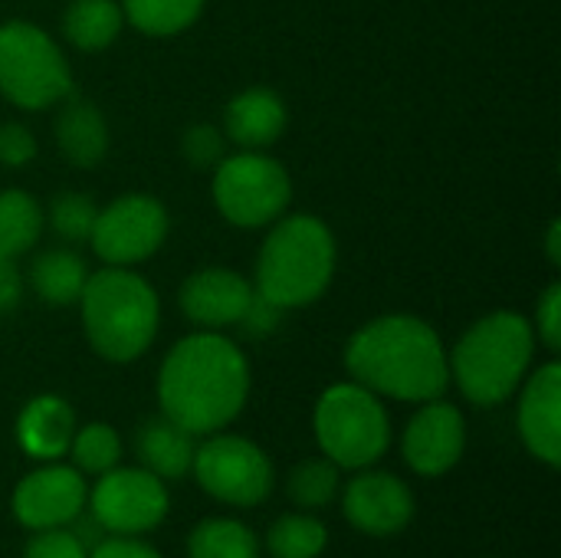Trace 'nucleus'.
<instances>
[{
    "label": "nucleus",
    "instance_id": "f257e3e1",
    "mask_svg": "<svg viewBox=\"0 0 561 558\" xmlns=\"http://www.w3.org/2000/svg\"><path fill=\"white\" fill-rule=\"evenodd\" d=\"M250 395L247 355L220 332L181 339L158 372L161 414L191 434H214L230 424Z\"/></svg>",
    "mask_w": 561,
    "mask_h": 558
},
{
    "label": "nucleus",
    "instance_id": "f03ea898",
    "mask_svg": "<svg viewBox=\"0 0 561 558\" xmlns=\"http://www.w3.org/2000/svg\"><path fill=\"white\" fill-rule=\"evenodd\" d=\"M352 378L398 401H434L450 385V358L440 335L417 316H381L362 326L345 349Z\"/></svg>",
    "mask_w": 561,
    "mask_h": 558
},
{
    "label": "nucleus",
    "instance_id": "7ed1b4c3",
    "mask_svg": "<svg viewBox=\"0 0 561 558\" xmlns=\"http://www.w3.org/2000/svg\"><path fill=\"white\" fill-rule=\"evenodd\" d=\"M270 227L256 257V296L279 312L322 299L339 263L332 230L312 214H289Z\"/></svg>",
    "mask_w": 561,
    "mask_h": 558
},
{
    "label": "nucleus",
    "instance_id": "20e7f679",
    "mask_svg": "<svg viewBox=\"0 0 561 558\" xmlns=\"http://www.w3.org/2000/svg\"><path fill=\"white\" fill-rule=\"evenodd\" d=\"M79 306L89 345L108 362H135L151 349L158 335V293L141 273L128 266H105L89 273Z\"/></svg>",
    "mask_w": 561,
    "mask_h": 558
},
{
    "label": "nucleus",
    "instance_id": "39448f33",
    "mask_svg": "<svg viewBox=\"0 0 561 558\" xmlns=\"http://www.w3.org/2000/svg\"><path fill=\"white\" fill-rule=\"evenodd\" d=\"M536 352L533 322L519 312L500 309L477 319L457 342L450 358V378L473 405H503L526 378Z\"/></svg>",
    "mask_w": 561,
    "mask_h": 558
},
{
    "label": "nucleus",
    "instance_id": "423d86ee",
    "mask_svg": "<svg viewBox=\"0 0 561 558\" xmlns=\"http://www.w3.org/2000/svg\"><path fill=\"white\" fill-rule=\"evenodd\" d=\"M72 92V69L59 43L26 20L0 26V95L16 109H53Z\"/></svg>",
    "mask_w": 561,
    "mask_h": 558
},
{
    "label": "nucleus",
    "instance_id": "0eeeda50",
    "mask_svg": "<svg viewBox=\"0 0 561 558\" xmlns=\"http://www.w3.org/2000/svg\"><path fill=\"white\" fill-rule=\"evenodd\" d=\"M316 437L335 467H368L388 451L391 424L375 391L332 385L316 405Z\"/></svg>",
    "mask_w": 561,
    "mask_h": 558
},
{
    "label": "nucleus",
    "instance_id": "6e6552de",
    "mask_svg": "<svg viewBox=\"0 0 561 558\" xmlns=\"http://www.w3.org/2000/svg\"><path fill=\"white\" fill-rule=\"evenodd\" d=\"M289 201V171L263 151H240L214 168V204L233 227H270L286 214Z\"/></svg>",
    "mask_w": 561,
    "mask_h": 558
},
{
    "label": "nucleus",
    "instance_id": "1a4fd4ad",
    "mask_svg": "<svg viewBox=\"0 0 561 558\" xmlns=\"http://www.w3.org/2000/svg\"><path fill=\"white\" fill-rule=\"evenodd\" d=\"M168 210L148 194H125L108 207H99L89 243L108 266H135L154 257L168 237Z\"/></svg>",
    "mask_w": 561,
    "mask_h": 558
},
{
    "label": "nucleus",
    "instance_id": "9d476101",
    "mask_svg": "<svg viewBox=\"0 0 561 558\" xmlns=\"http://www.w3.org/2000/svg\"><path fill=\"white\" fill-rule=\"evenodd\" d=\"M191 467L197 483L214 500L230 506H253L266 500L273 487V467L266 454L253 441L233 434L210 437L204 447H197Z\"/></svg>",
    "mask_w": 561,
    "mask_h": 558
},
{
    "label": "nucleus",
    "instance_id": "9b49d317",
    "mask_svg": "<svg viewBox=\"0 0 561 558\" xmlns=\"http://www.w3.org/2000/svg\"><path fill=\"white\" fill-rule=\"evenodd\" d=\"M92 516L105 533L131 536L154 529L168 513V490L161 477L141 470H105L92 490Z\"/></svg>",
    "mask_w": 561,
    "mask_h": 558
},
{
    "label": "nucleus",
    "instance_id": "f8f14e48",
    "mask_svg": "<svg viewBox=\"0 0 561 558\" xmlns=\"http://www.w3.org/2000/svg\"><path fill=\"white\" fill-rule=\"evenodd\" d=\"M253 296H256L253 283L247 276H240L237 270L207 266L181 283L178 303H181V312L194 326H201L207 332H220L227 326L243 322Z\"/></svg>",
    "mask_w": 561,
    "mask_h": 558
},
{
    "label": "nucleus",
    "instance_id": "ddd939ff",
    "mask_svg": "<svg viewBox=\"0 0 561 558\" xmlns=\"http://www.w3.org/2000/svg\"><path fill=\"white\" fill-rule=\"evenodd\" d=\"M85 506V483L72 467H43L20 480L13 513L30 529L69 526Z\"/></svg>",
    "mask_w": 561,
    "mask_h": 558
},
{
    "label": "nucleus",
    "instance_id": "4468645a",
    "mask_svg": "<svg viewBox=\"0 0 561 558\" xmlns=\"http://www.w3.org/2000/svg\"><path fill=\"white\" fill-rule=\"evenodd\" d=\"M463 444H467L463 414L454 405L434 398L424 401V408L411 418L404 431V460L424 477H440L460 460Z\"/></svg>",
    "mask_w": 561,
    "mask_h": 558
},
{
    "label": "nucleus",
    "instance_id": "2eb2a0df",
    "mask_svg": "<svg viewBox=\"0 0 561 558\" xmlns=\"http://www.w3.org/2000/svg\"><path fill=\"white\" fill-rule=\"evenodd\" d=\"M345 516L368 536H394L414 516L411 490L391 474H362L345 487Z\"/></svg>",
    "mask_w": 561,
    "mask_h": 558
},
{
    "label": "nucleus",
    "instance_id": "dca6fc26",
    "mask_svg": "<svg viewBox=\"0 0 561 558\" xmlns=\"http://www.w3.org/2000/svg\"><path fill=\"white\" fill-rule=\"evenodd\" d=\"M519 434L526 447L549 467L561 464V365H542L519 398Z\"/></svg>",
    "mask_w": 561,
    "mask_h": 558
},
{
    "label": "nucleus",
    "instance_id": "f3484780",
    "mask_svg": "<svg viewBox=\"0 0 561 558\" xmlns=\"http://www.w3.org/2000/svg\"><path fill=\"white\" fill-rule=\"evenodd\" d=\"M289 125L286 102L263 86L237 92L224 109V135L243 151H263L283 138Z\"/></svg>",
    "mask_w": 561,
    "mask_h": 558
},
{
    "label": "nucleus",
    "instance_id": "a211bd4d",
    "mask_svg": "<svg viewBox=\"0 0 561 558\" xmlns=\"http://www.w3.org/2000/svg\"><path fill=\"white\" fill-rule=\"evenodd\" d=\"M72 434H76L72 408L56 395H39L20 411L16 441L30 457H39V460L62 457L69 451Z\"/></svg>",
    "mask_w": 561,
    "mask_h": 558
},
{
    "label": "nucleus",
    "instance_id": "6ab92c4d",
    "mask_svg": "<svg viewBox=\"0 0 561 558\" xmlns=\"http://www.w3.org/2000/svg\"><path fill=\"white\" fill-rule=\"evenodd\" d=\"M56 145L76 168H95L108 155V122L85 99H62L56 115Z\"/></svg>",
    "mask_w": 561,
    "mask_h": 558
},
{
    "label": "nucleus",
    "instance_id": "aec40b11",
    "mask_svg": "<svg viewBox=\"0 0 561 558\" xmlns=\"http://www.w3.org/2000/svg\"><path fill=\"white\" fill-rule=\"evenodd\" d=\"M135 451L148 474H154L161 480L164 477L178 480L194 464V434L161 414V418H151L141 424V431L135 437Z\"/></svg>",
    "mask_w": 561,
    "mask_h": 558
},
{
    "label": "nucleus",
    "instance_id": "412c9836",
    "mask_svg": "<svg viewBox=\"0 0 561 558\" xmlns=\"http://www.w3.org/2000/svg\"><path fill=\"white\" fill-rule=\"evenodd\" d=\"M85 280H89V266L69 247L43 250L33 260V266H30V286L49 306H72V303H79Z\"/></svg>",
    "mask_w": 561,
    "mask_h": 558
},
{
    "label": "nucleus",
    "instance_id": "4be33fe9",
    "mask_svg": "<svg viewBox=\"0 0 561 558\" xmlns=\"http://www.w3.org/2000/svg\"><path fill=\"white\" fill-rule=\"evenodd\" d=\"M122 23V3L115 0H72L62 13V36L82 53H99L118 39Z\"/></svg>",
    "mask_w": 561,
    "mask_h": 558
},
{
    "label": "nucleus",
    "instance_id": "5701e85b",
    "mask_svg": "<svg viewBox=\"0 0 561 558\" xmlns=\"http://www.w3.org/2000/svg\"><path fill=\"white\" fill-rule=\"evenodd\" d=\"M43 234V207L26 191H0V257L26 253Z\"/></svg>",
    "mask_w": 561,
    "mask_h": 558
},
{
    "label": "nucleus",
    "instance_id": "b1692460",
    "mask_svg": "<svg viewBox=\"0 0 561 558\" xmlns=\"http://www.w3.org/2000/svg\"><path fill=\"white\" fill-rule=\"evenodd\" d=\"M207 0H122V16L145 36H178L204 13Z\"/></svg>",
    "mask_w": 561,
    "mask_h": 558
},
{
    "label": "nucleus",
    "instance_id": "393cba45",
    "mask_svg": "<svg viewBox=\"0 0 561 558\" xmlns=\"http://www.w3.org/2000/svg\"><path fill=\"white\" fill-rule=\"evenodd\" d=\"M191 558H256V539L243 523L233 520H207L187 539Z\"/></svg>",
    "mask_w": 561,
    "mask_h": 558
},
{
    "label": "nucleus",
    "instance_id": "a878e982",
    "mask_svg": "<svg viewBox=\"0 0 561 558\" xmlns=\"http://www.w3.org/2000/svg\"><path fill=\"white\" fill-rule=\"evenodd\" d=\"M325 526L309 516H283L270 529V553L276 558H316L325 549Z\"/></svg>",
    "mask_w": 561,
    "mask_h": 558
},
{
    "label": "nucleus",
    "instance_id": "bb28decb",
    "mask_svg": "<svg viewBox=\"0 0 561 558\" xmlns=\"http://www.w3.org/2000/svg\"><path fill=\"white\" fill-rule=\"evenodd\" d=\"M95 214H99V207H95L92 197L66 191V194H56L49 201V210L43 214V220H49V227H53V234L59 240H66V243H89Z\"/></svg>",
    "mask_w": 561,
    "mask_h": 558
},
{
    "label": "nucleus",
    "instance_id": "cd10ccee",
    "mask_svg": "<svg viewBox=\"0 0 561 558\" xmlns=\"http://www.w3.org/2000/svg\"><path fill=\"white\" fill-rule=\"evenodd\" d=\"M72 447V460L79 470H89V474H105L118 464V454H122V444H118V434L108 428V424H89L82 431L72 434L69 441Z\"/></svg>",
    "mask_w": 561,
    "mask_h": 558
},
{
    "label": "nucleus",
    "instance_id": "c85d7f7f",
    "mask_svg": "<svg viewBox=\"0 0 561 558\" xmlns=\"http://www.w3.org/2000/svg\"><path fill=\"white\" fill-rule=\"evenodd\" d=\"M339 490V470L332 460H306L289 474V497L299 506H322Z\"/></svg>",
    "mask_w": 561,
    "mask_h": 558
},
{
    "label": "nucleus",
    "instance_id": "c756f323",
    "mask_svg": "<svg viewBox=\"0 0 561 558\" xmlns=\"http://www.w3.org/2000/svg\"><path fill=\"white\" fill-rule=\"evenodd\" d=\"M227 138L217 125H191L181 138V151L194 168H217L224 161Z\"/></svg>",
    "mask_w": 561,
    "mask_h": 558
},
{
    "label": "nucleus",
    "instance_id": "7c9ffc66",
    "mask_svg": "<svg viewBox=\"0 0 561 558\" xmlns=\"http://www.w3.org/2000/svg\"><path fill=\"white\" fill-rule=\"evenodd\" d=\"M549 352L561 349V283H552L542 299L536 303V329H533Z\"/></svg>",
    "mask_w": 561,
    "mask_h": 558
},
{
    "label": "nucleus",
    "instance_id": "2f4dec72",
    "mask_svg": "<svg viewBox=\"0 0 561 558\" xmlns=\"http://www.w3.org/2000/svg\"><path fill=\"white\" fill-rule=\"evenodd\" d=\"M23 558H89V553L72 533L59 526V529H39V536L30 539Z\"/></svg>",
    "mask_w": 561,
    "mask_h": 558
},
{
    "label": "nucleus",
    "instance_id": "473e14b6",
    "mask_svg": "<svg viewBox=\"0 0 561 558\" xmlns=\"http://www.w3.org/2000/svg\"><path fill=\"white\" fill-rule=\"evenodd\" d=\"M36 155V138L26 125L7 122L0 125V164L3 168H23Z\"/></svg>",
    "mask_w": 561,
    "mask_h": 558
},
{
    "label": "nucleus",
    "instance_id": "72a5a7b5",
    "mask_svg": "<svg viewBox=\"0 0 561 558\" xmlns=\"http://www.w3.org/2000/svg\"><path fill=\"white\" fill-rule=\"evenodd\" d=\"M23 296V280L10 257H0V316L13 312Z\"/></svg>",
    "mask_w": 561,
    "mask_h": 558
},
{
    "label": "nucleus",
    "instance_id": "f704fd0d",
    "mask_svg": "<svg viewBox=\"0 0 561 558\" xmlns=\"http://www.w3.org/2000/svg\"><path fill=\"white\" fill-rule=\"evenodd\" d=\"M89 558H161L151 546H145V543H135V539H102L95 549H92V556Z\"/></svg>",
    "mask_w": 561,
    "mask_h": 558
},
{
    "label": "nucleus",
    "instance_id": "c9c22d12",
    "mask_svg": "<svg viewBox=\"0 0 561 558\" xmlns=\"http://www.w3.org/2000/svg\"><path fill=\"white\" fill-rule=\"evenodd\" d=\"M546 250H549V263H561V224L552 220L549 224V234H546Z\"/></svg>",
    "mask_w": 561,
    "mask_h": 558
}]
</instances>
